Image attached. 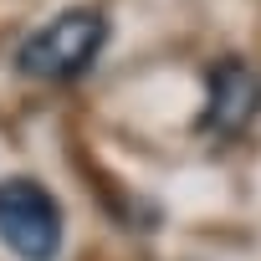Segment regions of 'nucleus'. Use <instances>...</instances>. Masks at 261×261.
<instances>
[{
	"mask_svg": "<svg viewBox=\"0 0 261 261\" xmlns=\"http://www.w3.org/2000/svg\"><path fill=\"white\" fill-rule=\"evenodd\" d=\"M102 46H108V16L97 6H72L21 41L16 67L31 82H77Z\"/></svg>",
	"mask_w": 261,
	"mask_h": 261,
	"instance_id": "nucleus-1",
	"label": "nucleus"
},
{
	"mask_svg": "<svg viewBox=\"0 0 261 261\" xmlns=\"http://www.w3.org/2000/svg\"><path fill=\"white\" fill-rule=\"evenodd\" d=\"M0 246L21 261H57L62 251V205L46 185L16 174L0 179Z\"/></svg>",
	"mask_w": 261,
	"mask_h": 261,
	"instance_id": "nucleus-2",
	"label": "nucleus"
},
{
	"mask_svg": "<svg viewBox=\"0 0 261 261\" xmlns=\"http://www.w3.org/2000/svg\"><path fill=\"white\" fill-rule=\"evenodd\" d=\"M256 113H261V77H256V67H246L241 57L215 62L210 67V97H205L200 128L215 134V139H236Z\"/></svg>",
	"mask_w": 261,
	"mask_h": 261,
	"instance_id": "nucleus-3",
	"label": "nucleus"
}]
</instances>
